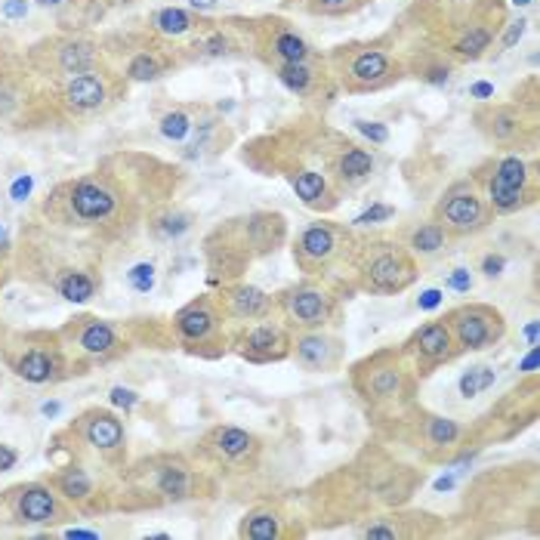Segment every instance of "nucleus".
<instances>
[{
    "label": "nucleus",
    "instance_id": "16",
    "mask_svg": "<svg viewBox=\"0 0 540 540\" xmlns=\"http://www.w3.org/2000/svg\"><path fill=\"white\" fill-rule=\"evenodd\" d=\"M408 352L417 358V365H423V371L429 368H439L445 362L457 355V343L451 337V328L445 321H429L423 328H417L411 337H408Z\"/></svg>",
    "mask_w": 540,
    "mask_h": 540
},
{
    "label": "nucleus",
    "instance_id": "19",
    "mask_svg": "<svg viewBox=\"0 0 540 540\" xmlns=\"http://www.w3.org/2000/svg\"><path fill=\"white\" fill-rule=\"evenodd\" d=\"M216 328H220V315H216L210 300H195V303L183 306L173 315V331L189 349L204 346L207 340H213Z\"/></svg>",
    "mask_w": 540,
    "mask_h": 540
},
{
    "label": "nucleus",
    "instance_id": "39",
    "mask_svg": "<svg viewBox=\"0 0 540 540\" xmlns=\"http://www.w3.org/2000/svg\"><path fill=\"white\" fill-rule=\"evenodd\" d=\"M392 216H395V207H389V204H374V207H368L365 213H358V216H355V226L386 223V220H392Z\"/></svg>",
    "mask_w": 540,
    "mask_h": 540
},
{
    "label": "nucleus",
    "instance_id": "46",
    "mask_svg": "<svg viewBox=\"0 0 540 540\" xmlns=\"http://www.w3.org/2000/svg\"><path fill=\"white\" fill-rule=\"evenodd\" d=\"M395 534H399V528H389V525H368L362 531V537H377V540H392Z\"/></svg>",
    "mask_w": 540,
    "mask_h": 540
},
{
    "label": "nucleus",
    "instance_id": "10",
    "mask_svg": "<svg viewBox=\"0 0 540 540\" xmlns=\"http://www.w3.org/2000/svg\"><path fill=\"white\" fill-rule=\"evenodd\" d=\"M7 507L19 525H56L68 519L65 503L50 482H25L10 488Z\"/></svg>",
    "mask_w": 540,
    "mask_h": 540
},
{
    "label": "nucleus",
    "instance_id": "1",
    "mask_svg": "<svg viewBox=\"0 0 540 540\" xmlns=\"http://www.w3.org/2000/svg\"><path fill=\"white\" fill-rule=\"evenodd\" d=\"M331 68L346 93H377L405 78V65L380 44H349L331 53Z\"/></svg>",
    "mask_w": 540,
    "mask_h": 540
},
{
    "label": "nucleus",
    "instance_id": "17",
    "mask_svg": "<svg viewBox=\"0 0 540 540\" xmlns=\"http://www.w3.org/2000/svg\"><path fill=\"white\" fill-rule=\"evenodd\" d=\"M204 448L213 460L220 463H232V466H244V463H254L260 454V439L254 432L238 429V426H216L207 432Z\"/></svg>",
    "mask_w": 540,
    "mask_h": 540
},
{
    "label": "nucleus",
    "instance_id": "11",
    "mask_svg": "<svg viewBox=\"0 0 540 540\" xmlns=\"http://www.w3.org/2000/svg\"><path fill=\"white\" fill-rule=\"evenodd\" d=\"M254 34H257V38H254L257 56L269 68L312 59V47L306 44V38H303V34H297V28H291L284 19H260Z\"/></svg>",
    "mask_w": 540,
    "mask_h": 540
},
{
    "label": "nucleus",
    "instance_id": "7",
    "mask_svg": "<svg viewBox=\"0 0 540 540\" xmlns=\"http://www.w3.org/2000/svg\"><path fill=\"white\" fill-rule=\"evenodd\" d=\"M275 306L281 309L287 324H294V328H300V331H321L337 312V300L312 281H300V284L284 287L275 300Z\"/></svg>",
    "mask_w": 540,
    "mask_h": 540
},
{
    "label": "nucleus",
    "instance_id": "34",
    "mask_svg": "<svg viewBox=\"0 0 540 540\" xmlns=\"http://www.w3.org/2000/svg\"><path fill=\"white\" fill-rule=\"evenodd\" d=\"M426 442L436 445V448H445V445H457L460 436H463V426L448 420V417H426Z\"/></svg>",
    "mask_w": 540,
    "mask_h": 540
},
{
    "label": "nucleus",
    "instance_id": "36",
    "mask_svg": "<svg viewBox=\"0 0 540 540\" xmlns=\"http://www.w3.org/2000/svg\"><path fill=\"white\" fill-rule=\"evenodd\" d=\"M494 380H497V371L494 368H488V365H476V368H470L463 377H460V395L463 399H476V395H482L485 389H491L494 386Z\"/></svg>",
    "mask_w": 540,
    "mask_h": 540
},
{
    "label": "nucleus",
    "instance_id": "6",
    "mask_svg": "<svg viewBox=\"0 0 540 540\" xmlns=\"http://www.w3.org/2000/svg\"><path fill=\"white\" fill-rule=\"evenodd\" d=\"M445 324L451 328L457 349H466V352L488 349V346L500 343L503 334H507V321H503V315L491 306H482V303L451 309Z\"/></svg>",
    "mask_w": 540,
    "mask_h": 540
},
{
    "label": "nucleus",
    "instance_id": "24",
    "mask_svg": "<svg viewBox=\"0 0 540 540\" xmlns=\"http://www.w3.org/2000/svg\"><path fill=\"white\" fill-rule=\"evenodd\" d=\"M155 491L170 503L189 500L195 491V476L183 460H164L161 466H155Z\"/></svg>",
    "mask_w": 540,
    "mask_h": 540
},
{
    "label": "nucleus",
    "instance_id": "28",
    "mask_svg": "<svg viewBox=\"0 0 540 540\" xmlns=\"http://www.w3.org/2000/svg\"><path fill=\"white\" fill-rule=\"evenodd\" d=\"M291 189L297 192V198L306 207H321V204H334L331 189H328V179L318 170H294L291 173Z\"/></svg>",
    "mask_w": 540,
    "mask_h": 540
},
{
    "label": "nucleus",
    "instance_id": "22",
    "mask_svg": "<svg viewBox=\"0 0 540 540\" xmlns=\"http://www.w3.org/2000/svg\"><path fill=\"white\" fill-rule=\"evenodd\" d=\"M176 65H179V59L173 53H167L164 47H139L130 53V59L124 65V81H130V84L158 81Z\"/></svg>",
    "mask_w": 540,
    "mask_h": 540
},
{
    "label": "nucleus",
    "instance_id": "29",
    "mask_svg": "<svg viewBox=\"0 0 540 540\" xmlns=\"http://www.w3.org/2000/svg\"><path fill=\"white\" fill-rule=\"evenodd\" d=\"M56 291L68 303H90L96 297V291H99V281L87 269H65L62 278L56 281Z\"/></svg>",
    "mask_w": 540,
    "mask_h": 540
},
{
    "label": "nucleus",
    "instance_id": "44",
    "mask_svg": "<svg viewBox=\"0 0 540 540\" xmlns=\"http://www.w3.org/2000/svg\"><path fill=\"white\" fill-rule=\"evenodd\" d=\"M448 287H451V291L466 294V291H470V287H473L470 272H466V269H454V272H451V278H448Z\"/></svg>",
    "mask_w": 540,
    "mask_h": 540
},
{
    "label": "nucleus",
    "instance_id": "55",
    "mask_svg": "<svg viewBox=\"0 0 540 540\" xmlns=\"http://www.w3.org/2000/svg\"><path fill=\"white\" fill-rule=\"evenodd\" d=\"M189 7H192V10H213L216 0H189Z\"/></svg>",
    "mask_w": 540,
    "mask_h": 540
},
{
    "label": "nucleus",
    "instance_id": "26",
    "mask_svg": "<svg viewBox=\"0 0 540 540\" xmlns=\"http://www.w3.org/2000/svg\"><path fill=\"white\" fill-rule=\"evenodd\" d=\"M53 491L68 500V503H75V507H87V503L96 497V485H93V476L84 470V466H62V470L50 479Z\"/></svg>",
    "mask_w": 540,
    "mask_h": 540
},
{
    "label": "nucleus",
    "instance_id": "35",
    "mask_svg": "<svg viewBox=\"0 0 540 540\" xmlns=\"http://www.w3.org/2000/svg\"><path fill=\"white\" fill-rule=\"evenodd\" d=\"M189 229H192V213H183V210H161L152 220V232L158 238H179Z\"/></svg>",
    "mask_w": 540,
    "mask_h": 540
},
{
    "label": "nucleus",
    "instance_id": "57",
    "mask_svg": "<svg viewBox=\"0 0 540 540\" xmlns=\"http://www.w3.org/2000/svg\"><path fill=\"white\" fill-rule=\"evenodd\" d=\"M454 488V476H448V479H439L436 482V491H451Z\"/></svg>",
    "mask_w": 540,
    "mask_h": 540
},
{
    "label": "nucleus",
    "instance_id": "4",
    "mask_svg": "<svg viewBox=\"0 0 540 540\" xmlns=\"http://www.w3.org/2000/svg\"><path fill=\"white\" fill-rule=\"evenodd\" d=\"M537 167L522 155H503L491 164L488 176V207L494 213H516L534 201Z\"/></svg>",
    "mask_w": 540,
    "mask_h": 540
},
{
    "label": "nucleus",
    "instance_id": "21",
    "mask_svg": "<svg viewBox=\"0 0 540 540\" xmlns=\"http://www.w3.org/2000/svg\"><path fill=\"white\" fill-rule=\"evenodd\" d=\"M355 383L368 402H392L405 392V371L399 362H386V355H380L371 365L368 377H355Z\"/></svg>",
    "mask_w": 540,
    "mask_h": 540
},
{
    "label": "nucleus",
    "instance_id": "9",
    "mask_svg": "<svg viewBox=\"0 0 540 540\" xmlns=\"http://www.w3.org/2000/svg\"><path fill=\"white\" fill-rule=\"evenodd\" d=\"M491 207L485 198H479L466 183H457L439 204L432 220H436L448 235H476L491 223Z\"/></svg>",
    "mask_w": 540,
    "mask_h": 540
},
{
    "label": "nucleus",
    "instance_id": "52",
    "mask_svg": "<svg viewBox=\"0 0 540 540\" xmlns=\"http://www.w3.org/2000/svg\"><path fill=\"white\" fill-rule=\"evenodd\" d=\"M65 537H90V540H96L99 537V531H81V528H68V531H62Z\"/></svg>",
    "mask_w": 540,
    "mask_h": 540
},
{
    "label": "nucleus",
    "instance_id": "15",
    "mask_svg": "<svg viewBox=\"0 0 540 540\" xmlns=\"http://www.w3.org/2000/svg\"><path fill=\"white\" fill-rule=\"evenodd\" d=\"M337 250H340V232L328 223H315L306 226L294 241V263L303 272H321L331 266Z\"/></svg>",
    "mask_w": 540,
    "mask_h": 540
},
{
    "label": "nucleus",
    "instance_id": "8",
    "mask_svg": "<svg viewBox=\"0 0 540 540\" xmlns=\"http://www.w3.org/2000/svg\"><path fill=\"white\" fill-rule=\"evenodd\" d=\"M482 136L500 149H513L534 139V121L525 118L519 102H482L473 115Z\"/></svg>",
    "mask_w": 540,
    "mask_h": 540
},
{
    "label": "nucleus",
    "instance_id": "41",
    "mask_svg": "<svg viewBox=\"0 0 540 540\" xmlns=\"http://www.w3.org/2000/svg\"><path fill=\"white\" fill-rule=\"evenodd\" d=\"M525 25H528L525 19H513V22H510V28L503 31V38H500V44H497L500 53H503V50H510V47L522 38V34H525Z\"/></svg>",
    "mask_w": 540,
    "mask_h": 540
},
{
    "label": "nucleus",
    "instance_id": "54",
    "mask_svg": "<svg viewBox=\"0 0 540 540\" xmlns=\"http://www.w3.org/2000/svg\"><path fill=\"white\" fill-rule=\"evenodd\" d=\"M41 7H53V10H59V7H68V4H78V0H38Z\"/></svg>",
    "mask_w": 540,
    "mask_h": 540
},
{
    "label": "nucleus",
    "instance_id": "50",
    "mask_svg": "<svg viewBox=\"0 0 540 540\" xmlns=\"http://www.w3.org/2000/svg\"><path fill=\"white\" fill-rule=\"evenodd\" d=\"M25 13H28L25 0H10V4L4 7V16H25Z\"/></svg>",
    "mask_w": 540,
    "mask_h": 540
},
{
    "label": "nucleus",
    "instance_id": "40",
    "mask_svg": "<svg viewBox=\"0 0 540 540\" xmlns=\"http://www.w3.org/2000/svg\"><path fill=\"white\" fill-rule=\"evenodd\" d=\"M355 130L362 133L365 139H371L374 146H383V142H389V130L377 121H355Z\"/></svg>",
    "mask_w": 540,
    "mask_h": 540
},
{
    "label": "nucleus",
    "instance_id": "5",
    "mask_svg": "<svg viewBox=\"0 0 540 540\" xmlns=\"http://www.w3.org/2000/svg\"><path fill=\"white\" fill-rule=\"evenodd\" d=\"M118 99L115 78L108 71H84V75H71L56 84V105L68 118H87L96 112H105L108 105Z\"/></svg>",
    "mask_w": 540,
    "mask_h": 540
},
{
    "label": "nucleus",
    "instance_id": "13",
    "mask_svg": "<svg viewBox=\"0 0 540 540\" xmlns=\"http://www.w3.org/2000/svg\"><path fill=\"white\" fill-rule=\"evenodd\" d=\"M75 436H81V442L87 448H93L99 457L105 460H118L127 448V432L124 423L112 414V411H102V408H90L84 411L75 426H71Z\"/></svg>",
    "mask_w": 540,
    "mask_h": 540
},
{
    "label": "nucleus",
    "instance_id": "31",
    "mask_svg": "<svg viewBox=\"0 0 540 540\" xmlns=\"http://www.w3.org/2000/svg\"><path fill=\"white\" fill-rule=\"evenodd\" d=\"M368 4H371V0H284V7L303 10L309 16H328V19L352 16L358 10H365Z\"/></svg>",
    "mask_w": 540,
    "mask_h": 540
},
{
    "label": "nucleus",
    "instance_id": "51",
    "mask_svg": "<svg viewBox=\"0 0 540 540\" xmlns=\"http://www.w3.org/2000/svg\"><path fill=\"white\" fill-rule=\"evenodd\" d=\"M522 371H525V374H534V371H537V346H531L528 358L522 362Z\"/></svg>",
    "mask_w": 540,
    "mask_h": 540
},
{
    "label": "nucleus",
    "instance_id": "20",
    "mask_svg": "<svg viewBox=\"0 0 540 540\" xmlns=\"http://www.w3.org/2000/svg\"><path fill=\"white\" fill-rule=\"evenodd\" d=\"M297 362L306 371H337L343 358V343L331 334L321 331H303L297 340H291Z\"/></svg>",
    "mask_w": 540,
    "mask_h": 540
},
{
    "label": "nucleus",
    "instance_id": "25",
    "mask_svg": "<svg viewBox=\"0 0 540 540\" xmlns=\"http://www.w3.org/2000/svg\"><path fill=\"white\" fill-rule=\"evenodd\" d=\"M226 300V309L232 318H241V321H254V318H266L269 309H272V297L263 294L260 287L254 284H235L223 294Z\"/></svg>",
    "mask_w": 540,
    "mask_h": 540
},
{
    "label": "nucleus",
    "instance_id": "58",
    "mask_svg": "<svg viewBox=\"0 0 540 540\" xmlns=\"http://www.w3.org/2000/svg\"><path fill=\"white\" fill-rule=\"evenodd\" d=\"M516 7H528V4H534V0H513Z\"/></svg>",
    "mask_w": 540,
    "mask_h": 540
},
{
    "label": "nucleus",
    "instance_id": "38",
    "mask_svg": "<svg viewBox=\"0 0 540 540\" xmlns=\"http://www.w3.org/2000/svg\"><path fill=\"white\" fill-rule=\"evenodd\" d=\"M127 284L133 287L136 294H149L155 287V263H136L127 272Z\"/></svg>",
    "mask_w": 540,
    "mask_h": 540
},
{
    "label": "nucleus",
    "instance_id": "47",
    "mask_svg": "<svg viewBox=\"0 0 540 540\" xmlns=\"http://www.w3.org/2000/svg\"><path fill=\"white\" fill-rule=\"evenodd\" d=\"M417 306L426 309V312H429V309H436V306H442V291H436V287H432V291H426V294L417 300Z\"/></svg>",
    "mask_w": 540,
    "mask_h": 540
},
{
    "label": "nucleus",
    "instance_id": "59",
    "mask_svg": "<svg viewBox=\"0 0 540 540\" xmlns=\"http://www.w3.org/2000/svg\"><path fill=\"white\" fill-rule=\"evenodd\" d=\"M115 4H136V0H115Z\"/></svg>",
    "mask_w": 540,
    "mask_h": 540
},
{
    "label": "nucleus",
    "instance_id": "32",
    "mask_svg": "<svg viewBox=\"0 0 540 540\" xmlns=\"http://www.w3.org/2000/svg\"><path fill=\"white\" fill-rule=\"evenodd\" d=\"M448 232L432 220V223H423L411 232V241H408V250L411 254H420V257H432V254H439V250L448 244Z\"/></svg>",
    "mask_w": 540,
    "mask_h": 540
},
{
    "label": "nucleus",
    "instance_id": "43",
    "mask_svg": "<svg viewBox=\"0 0 540 540\" xmlns=\"http://www.w3.org/2000/svg\"><path fill=\"white\" fill-rule=\"evenodd\" d=\"M503 269H507V257H503V254H488V257L482 260V272H485L488 278H500Z\"/></svg>",
    "mask_w": 540,
    "mask_h": 540
},
{
    "label": "nucleus",
    "instance_id": "48",
    "mask_svg": "<svg viewBox=\"0 0 540 540\" xmlns=\"http://www.w3.org/2000/svg\"><path fill=\"white\" fill-rule=\"evenodd\" d=\"M31 192V176H19L16 186H13V201H25Z\"/></svg>",
    "mask_w": 540,
    "mask_h": 540
},
{
    "label": "nucleus",
    "instance_id": "12",
    "mask_svg": "<svg viewBox=\"0 0 540 540\" xmlns=\"http://www.w3.org/2000/svg\"><path fill=\"white\" fill-rule=\"evenodd\" d=\"M10 368L25 383H56L68 377L62 346H53L47 340H28L25 346H19V352L10 355Z\"/></svg>",
    "mask_w": 540,
    "mask_h": 540
},
{
    "label": "nucleus",
    "instance_id": "14",
    "mask_svg": "<svg viewBox=\"0 0 540 540\" xmlns=\"http://www.w3.org/2000/svg\"><path fill=\"white\" fill-rule=\"evenodd\" d=\"M71 340H75V349L84 358H90V362H112V358L124 352L115 324L105 318H78L71 324Z\"/></svg>",
    "mask_w": 540,
    "mask_h": 540
},
{
    "label": "nucleus",
    "instance_id": "2",
    "mask_svg": "<svg viewBox=\"0 0 540 540\" xmlns=\"http://www.w3.org/2000/svg\"><path fill=\"white\" fill-rule=\"evenodd\" d=\"M121 189L108 173H87L71 179V183L59 186L50 204H62L65 220H78V223H108L121 207Z\"/></svg>",
    "mask_w": 540,
    "mask_h": 540
},
{
    "label": "nucleus",
    "instance_id": "49",
    "mask_svg": "<svg viewBox=\"0 0 540 540\" xmlns=\"http://www.w3.org/2000/svg\"><path fill=\"white\" fill-rule=\"evenodd\" d=\"M470 96H473V99H479V102H488V99L494 96V87H491V84H485V81H479V84H473Z\"/></svg>",
    "mask_w": 540,
    "mask_h": 540
},
{
    "label": "nucleus",
    "instance_id": "42",
    "mask_svg": "<svg viewBox=\"0 0 540 540\" xmlns=\"http://www.w3.org/2000/svg\"><path fill=\"white\" fill-rule=\"evenodd\" d=\"M108 395H112V405H118V408H124V411L136 408V402H139V395H136L133 389H127V386H115Z\"/></svg>",
    "mask_w": 540,
    "mask_h": 540
},
{
    "label": "nucleus",
    "instance_id": "18",
    "mask_svg": "<svg viewBox=\"0 0 540 540\" xmlns=\"http://www.w3.org/2000/svg\"><path fill=\"white\" fill-rule=\"evenodd\" d=\"M241 358L247 362H281V358L291 352V337H287L275 324H257V328H247L235 340Z\"/></svg>",
    "mask_w": 540,
    "mask_h": 540
},
{
    "label": "nucleus",
    "instance_id": "33",
    "mask_svg": "<svg viewBox=\"0 0 540 540\" xmlns=\"http://www.w3.org/2000/svg\"><path fill=\"white\" fill-rule=\"evenodd\" d=\"M241 537H254V540H272L281 537V519L272 510H254L247 513L241 522Z\"/></svg>",
    "mask_w": 540,
    "mask_h": 540
},
{
    "label": "nucleus",
    "instance_id": "45",
    "mask_svg": "<svg viewBox=\"0 0 540 540\" xmlns=\"http://www.w3.org/2000/svg\"><path fill=\"white\" fill-rule=\"evenodd\" d=\"M16 463H19V451L13 445H0V473L16 470Z\"/></svg>",
    "mask_w": 540,
    "mask_h": 540
},
{
    "label": "nucleus",
    "instance_id": "23",
    "mask_svg": "<svg viewBox=\"0 0 540 540\" xmlns=\"http://www.w3.org/2000/svg\"><path fill=\"white\" fill-rule=\"evenodd\" d=\"M275 75H278V81L291 90V93H297V96H303V99H315L318 93H321V87H324V68L315 62V56L312 59H303V62H287V65H275L272 68Z\"/></svg>",
    "mask_w": 540,
    "mask_h": 540
},
{
    "label": "nucleus",
    "instance_id": "30",
    "mask_svg": "<svg viewBox=\"0 0 540 540\" xmlns=\"http://www.w3.org/2000/svg\"><path fill=\"white\" fill-rule=\"evenodd\" d=\"M334 170L340 179H346V183H365V179L374 173V155L358 146H346V149H340Z\"/></svg>",
    "mask_w": 540,
    "mask_h": 540
},
{
    "label": "nucleus",
    "instance_id": "27",
    "mask_svg": "<svg viewBox=\"0 0 540 540\" xmlns=\"http://www.w3.org/2000/svg\"><path fill=\"white\" fill-rule=\"evenodd\" d=\"M207 22H201L195 13L183 10V7H161L149 16V28L158 34V38H183V34L201 28Z\"/></svg>",
    "mask_w": 540,
    "mask_h": 540
},
{
    "label": "nucleus",
    "instance_id": "53",
    "mask_svg": "<svg viewBox=\"0 0 540 540\" xmlns=\"http://www.w3.org/2000/svg\"><path fill=\"white\" fill-rule=\"evenodd\" d=\"M525 340H528V346H537V321H528V328H525Z\"/></svg>",
    "mask_w": 540,
    "mask_h": 540
},
{
    "label": "nucleus",
    "instance_id": "56",
    "mask_svg": "<svg viewBox=\"0 0 540 540\" xmlns=\"http://www.w3.org/2000/svg\"><path fill=\"white\" fill-rule=\"evenodd\" d=\"M41 414H44V417H56V414H59V402H44V405H41Z\"/></svg>",
    "mask_w": 540,
    "mask_h": 540
},
{
    "label": "nucleus",
    "instance_id": "37",
    "mask_svg": "<svg viewBox=\"0 0 540 540\" xmlns=\"http://www.w3.org/2000/svg\"><path fill=\"white\" fill-rule=\"evenodd\" d=\"M189 130H192V118H189L186 108H176V112H167V115L161 118V136H164V139L179 142Z\"/></svg>",
    "mask_w": 540,
    "mask_h": 540
},
{
    "label": "nucleus",
    "instance_id": "3",
    "mask_svg": "<svg viewBox=\"0 0 540 540\" xmlns=\"http://www.w3.org/2000/svg\"><path fill=\"white\" fill-rule=\"evenodd\" d=\"M417 278L411 250L395 241H368L358 257V281L371 294H402Z\"/></svg>",
    "mask_w": 540,
    "mask_h": 540
}]
</instances>
